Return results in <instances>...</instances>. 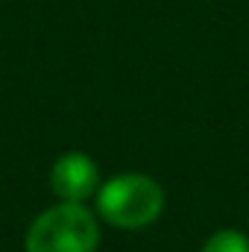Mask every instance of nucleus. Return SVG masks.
<instances>
[{"mask_svg": "<svg viewBox=\"0 0 249 252\" xmlns=\"http://www.w3.org/2000/svg\"><path fill=\"white\" fill-rule=\"evenodd\" d=\"M100 223L85 202H56L44 208L24 235V252H97Z\"/></svg>", "mask_w": 249, "mask_h": 252, "instance_id": "f03ea898", "label": "nucleus"}, {"mask_svg": "<svg viewBox=\"0 0 249 252\" xmlns=\"http://www.w3.org/2000/svg\"><path fill=\"white\" fill-rule=\"evenodd\" d=\"M100 188V167L88 153H64L50 167V190L62 202H88Z\"/></svg>", "mask_w": 249, "mask_h": 252, "instance_id": "7ed1b4c3", "label": "nucleus"}, {"mask_svg": "<svg viewBox=\"0 0 249 252\" xmlns=\"http://www.w3.org/2000/svg\"><path fill=\"white\" fill-rule=\"evenodd\" d=\"M199 252H249V238L241 229H217L208 235Z\"/></svg>", "mask_w": 249, "mask_h": 252, "instance_id": "20e7f679", "label": "nucleus"}, {"mask_svg": "<svg viewBox=\"0 0 249 252\" xmlns=\"http://www.w3.org/2000/svg\"><path fill=\"white\" fill-rule=\"evenodd\" d=\"M164 188L147 173H118L97 188V217L115 229L135 232L156 223L164 211Z\"/></svg>", "mask_w": 249, "mask_h": 252, "instance_id": "f257e3e1", "label": "nucleus"}]
</instances>
